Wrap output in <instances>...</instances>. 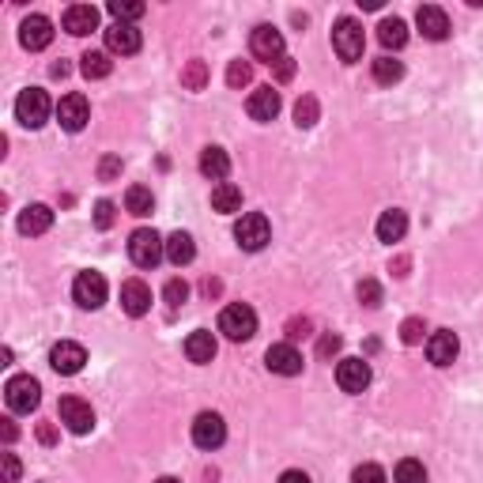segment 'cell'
<instances>
[{"instance_id":"74e56055","label":"cell","mask_w":483,"mask_h":483,"mask_svg":"<svg viewBox=\"0 0 483 483\" xmlns=\"http://www.w3.org/2000/svg\"><path fill=\"white\" fill-rule=\"evenodd\" d=\"M355 295H359L363 306H381V288H378V280H363L359 288H355Z\"/></svg>"},{"instance_id":"4dcf8cb0","label":"cell","mask_w":483,"mask_h":483,"mask_svg":"<svg viewBox=\"0 0 483 483\" xmlns=\"http://www.w3.org/2000/svg\"><path fill=\"white\" fill-rule=\"evenodd\" d=\"M125 208L133 211V216H151L155 208V196L148 186H129V193H125Z\"/></svg>"},{"instance_id":"836d02e7","label":"cell","mask_w":483,"mask_h":483,"mask_svg":"<svg viewBox=\"0 0 483 483\" xmlns=\"http://www.w3.org/2000/svg\"><path fill=\"white\" fill-rule=\"evenodd\" d=\"M110 16H113V23H133L144 16V4H140V0H110Z\"/></svg>"},{"instance_id":"ffe728a7","label":"cell","mask_w":483,"mask_h":483,"mask_svg":"<svg viewBox=\"0 0 483 483\" xmlns=\"http://www.w3.org/2000/svg\"><path fill=\"white\" fill-rule=\"evenodd\" d=\"M65 31L76 34V38L98 31V8L95 4H73L65 12Z\"/></svg>"},{"instance_id":"7c38bea8","label":"cell","mask_w":483,"mask_h":483,"mask_svg":"<svg viewBox=\"0 0 483 483\" xmlns=\"http://www.w3.org/2000/svg\"><path fill=\"white\" fill-rule=\"evenodd\" d=\"M83 363H88V351H83V344H76V340H61V344H53V351H50V366L57 374H80Z\"/></svg>"},{"instance_id":"7bdbcfd3","label":"cell","mask_w":483,"mask_h":483,"mask_svg":"<svg viewBox=\"0 0 483 483\" xmlns=\"http://www.w3.org/2000/svg\"><path fill=\"white\" fill-rule=\"evenodd\" d=\"M0 464H4V483H19V461H16V453H0Z\"/></svg>"},{"instance_id":"d590c367","label":"cell","mask_w":483,"mask_h":483,"mask_svg":"<svg viewBox=\"0 0 483 483\" xmlns=\"http://www.w3.org/2000/svg\"><path fill=\"white\" fill-rule=\"evenodd\" d=\"M249 80H253V65L249 61H231V65H226V88L242 91V88H249Z\"/></svg>"},{"instance_id":"1f68e13d","label":"cell","mask_w":483,"mask_h":483,"mask_svg":"<svg viewBox=\"0 0 483 483\" xmlns=\"http://www.w3.org/2000/svg\"><path fill=\"white\" fill-rule=\"evenodd\" d=\"M181 88L186 91H204L208 88V65L204 61H189L181 68Z\"/></svg>"},{"instance_id":"816d5d0a","label":"cell","mask_w":483,"mask_h":483,"mask_svg":"<svg viewBox=\"0 0 483 483\" xmlns=\"http://www.w3.org/2000/svg\"><path fill=\"white\" fill-rule=\"evenodd\" d=\"M155 483H181V479H174V476H163V479H155Z\"/></svg>"},{"instance_id":"e575fe53","label":"cell","mask_w":483,"mask_h":483,"mask_svg":"<svg viewBox=\"0 0 483 483\" xmlns=\"http://www.w3.org/2000/svg\"><path fill=\"white\" fill-rule=\"evenodd\" d=\"M393 483H427V468H423L419 461H401L393 472Z\"/></svg>"},{"instance_id":"4fadbf2b","label":"cell","mask_w":483,"mask_h":483,"mask_svg":"<svg viewBox=\"0 0 483 483\" xmlns=\"http://www.w3.org/2000/svg\"><path fill=\"white\" fill-rule=\"evenodd\" d=\"M57 121H61V129L68 133H80L83 125L91 121V106L83 95H65L61 103H57Z\"/></svg>"},{"instance_id":"277c9868","label":"cell","mask_w":483,"mask_h":483,"mask_svg":"<svg viewBox=\"0 0 483 483\" xmlns=\"http://www.w3.org/2000/svg\"><path fill=\"white\" fill-rule=\"evenodd\" d=\"M129 257L136 268H155L166 257V242L155 231H148V226H140V231H133V238H129Z\"/></svg>"},{"instance_id":"9a60e30c","label":"cell","mask_w":483,"mask_h":483,"mask_svg":"<svg viewBox=\"0 0 483 483\" xmlns=\"http://www.w3.org/2000/svg\"><path fill=\"white\" fill-rule=\"evenodd\" d=\"M121 310L129 318H144L151 310V288L144 280H125L121 283Z\"/></svg>"},{"instance_id":"5b68a950","label":"cell","mask_w":483,"mask_h":483,"mask_svg":"<svg viewBox=\"0 0 483 483\" xmlns=\"http://www.w3.org/2000/svg\"><path fill=\"white\" fill-rule=\"evenodd\" d=\"M4 401L12 411H19V416H27V411H34L38 401H42V386H38V378L31 374H16V378H8V386H4Z\"/></svg>"},{"instance_id":"d6986e66","label":"cell","mask_w":483,"mask_h":483,"mask_svg":"<svg viewBox=\"0 0 483 483\" xmlns=\"http://www.w3.org/2000/svg\"><path fill=\"white\" fill-rule=\"evenodd\" d=\"M457 351H461L457 333H449V329H438V333L427 340V359H431L434 366H449L453 359H457Z\"/></svg>"},{"instance_id":"7402d4cb","label":"cell","mask_w":483,"mask_h":483,"mask_svg":"<svg viewBox=\"0 0 483 483\" xmlns=\"http://www.w3.org/2000/svg\"><path fill=\"white\" fill-rule=\"evenodd\" d=\"M246 110H249L253 121H272L276 113H280V91L276 88H257V91L249 95Z\"/></svg>"},{"instance_id":"f907efd6","label":"cell","mask_w":483,"mask_h":483,"mask_svg":"<svg viewBox=\"0 0 483 483\" xmlns=\"http://www.w3.org/2000/svg\"><path fill=\"white\" fill-rule=\"evenodd\" d=\"M201 291H204L208 298H216V295L223 291V283H219V280H204V283H201Z\"/></svg>"},{"instance_id":"44dd1931","label":"cell","mask_w":483,"mask_h":483,"mask_svg":"<svg viewBox=\"0 0 483 483\" xmlns=\"http://www.w3.org/2000/svg\"><path fill=\"white\" fill-rule=\"evenodd\" d=\"M50 226H53V208H46V204H27V208L19 211V234L34 238V234H46Z\"/></svg>"},{"instance_id":"5bb4252c","label":"cell","mask_w":483,"mask_h":483,"mask_svg":"<svg viewBox=\"0 0 483 483\" xmlns=\"http://www.w3.org/2000/svg\"><path fill=\"white\" fill-rule=\"evenodd\" d=\"M336 386L344 393H363L366 386H371V363H366V359H340Z\"/></svg>"},{"instance_id":"ba28073f","label":"cell","mask_w":483,"mask_h":483,"mask_svg":"<svg viewBox=\"0 0 483 483\" xmlns=\"http://www.w3.org/2000/svg\"><path fill=\"white\" fill-rule=\"evenodd\" d=\"M193 442L201 449H219L226 442V423L219 411H201V416L193 419Z\"/></svg>"},{"instance_id":"f546056e","label":"cell","mask_w":483,"mask_h":483,"mask_svg":"<svg viewBox=\"0 0 483 483\" xmlns=\"http://www.w3.org/2000/svg\"><path fill=\"white\" fill-rule=\"evenodd\" d=\"M374 80L381 83V88H393V83L404 80V65L393 61V57H378V61H374Z\"/></svg>"},{"instance_id":"52a82bcc","label":"cell","mask_w":483,"mask_h":483,"mask_svg":"<svg viewBox=\"0 0 483 483\" xmlns=\"http://www.w3.org/2000/svg\"><path fill=\"white\" fill-rule=\"evenodd\" d=\"M249 53L257 57V61H264V65H276V61H283V34L276 31V27H268V23H261V27H253V34H249Z\"/></svg>"},{"instance_id":"7a4b0ae2","label":"cell","mask_w":483,"mask_h":483,"mask_svg":"<svg viewBox=\"0 0 483 483\" xmlns=\"http://www.w3.org/2000/svg\"><path fill=\"white\" fill-rule=\"evenodd\" d=\"M16 121L23 129H42L50 121V95L42 88H27L16 98Z\"/></svg>"},{"instance_id":"484cf974","label":"cell","mask_w":483,"mask_h":483,"mask_svg":"<svg viewBox=\"0 0 483 483\" xmlns=\"http://www.w3.org/2000/svg\"><path fill=\"white\" fill-rule=\"evenodd\" d=\"M201 174L211 178V181H223L226 174H231V159H226L223 148H204L201 151Z\"/></svg>"},{"instance_id":"8fae6325","label":"cell","mask_w":483,"mask_h":483,"mask_svg":"<svg viewBox=\"0 0 483 483\" xmlns=\"http://www.w3.org/2000/svg\"><path fill=\"white\" fill-rule=\"evenodd\" d=\"M264 366L272 374L295 378V374H303V351H298L295 344H272L264 351Z\"/></svg>"},{"instance_id":"603a6c76","label":"cell","mask_w":483,"mask_h":483,"mask_svg":"<svg viewBox=\"0 0 483 483\" xmlns=\"http://www.w3.org/2000/svg\"><path fill=\"white\" fill-rule=\"evenodd\" d=\"M186 355H189V363H196V366L211 363V359H216V336H211L208 329L189 333L186 336Z\"/></svg>"},{"instance_id":"c3c4849f","label":"cell","mask_w":483,"mask_h":483,"mask_svg":"<svg viewBox=\"0 0 483 483\" xmlns=\"http://www.w3.org/2000/svg\"><path fill=\"white\" fill-rule=\"evenodd\" d=\"M38 442H46V446H53V442H57L53 423H38Z\"/></svg>"},{"instance_id":"4316f807","label":"cell","mask_w":483,"mask_h":483,"mask_svg":"<svg viewBox=\"0 0 483 483\" xmlns=\"http://www.w3.org/2000/svg\"><path fill=\"white\" fill-rule=\"evenodd\" d=\"M80 68H83V76H88V80H106L113 73V61H110V53H103V50H88L80 57Z\"/></svg>"},{"instance_id":"ab89813d","label":"cell","mask_w":483,"mask_h":483,"mask_svg":"<svg viewBox=\"0 0 483 483\" xmlns=\"http://www.w3.org/2000/svg\"><path fill=\"white\" fill-rule=\"evenodd\" d=\"M351 483H386V472L378 464H359L351 472Z\"/></svg>"},{"instance_id":"bcb514c9","label":"cell","mask_w":483,"mask_h":483,"mask_svg":"<svg viewBox=\"0 0 483 483\" xmlns=\"http://www.w3.org/2000/svg\"><path fill=\"white\" fill-rule=\"evenodd\" d=\"M118 174H121V159H118V155H106L103 166H98V178H103V181H113Z\"/></svg>"},{"instance_id":"8d00e7d4","label":"cell","mask_w":483,"mask_h":483,"mask_svg":"<svg viewBox=\"0 0 483 483\" xmlns=\"http://www.w3.org/2000/svg\"><path fill=\"white\" fill-rule=\"evenodd\" d=\"M163 298H166V306L170 310H178V306H186V298H189V283L186 280H166V288H163Z\"/></svg>"},{"instance_id":"30bf717a","label":"cell","mask_w":483,"mask_h":483,"mask_svg":"<svg viewBox=\"0 0 483 483\" xmlns=\"http://www.w3.org/2000/svg\"><path fill=\"white\" fill-rule=\"evenodd\" d=\"M57 411H61V423L73 434H88L95 427V411L88 401H80V396H61V404H57Z\"/></svg>"},{"instance_id":"9c48e42d","label":"cell","mask_w":483,"mask_h":483,"mask_svg":"<svg viewBox=\"0 0 483 483\" xmlns=\"http://www.w3.org/2000/svg\"><path fill=\"white\" fill-rule=\"evenodd\" d=\"M73 298H76V306L83 310H98L106 303V276L103 272H80L76 283H73Z\"/></svg>"},{"instance_id":"f6af8a7d","label":"cell","mask_w":483,"mask_h":483,"mask_svg":"<svg viewBox=\"0 0 483 483\" xmlns=\"http://www.w3.org/2000/svg\"><path fill=\"white\" fill-rule=\"evenodd\" d=\"M272 76H276V83H291L295 80V61H291V57H283V61L272 65Z\"/></svg>"},{"instance_id":"b9f144b4","label":"cell","mask_w":483,"mask_h":483,"mask_svg":"<svg viewBox=\"0 0 483 483\" xmlns=\"http://www.w3.org/2000/svg\"><path fill=\"white\" fill-rule=\"evenodd\" d=\"M113 219H118L113 204H110V201H98V204H95V226H98V231H110Z\"/></svg>"},{"instance_id":"60d3db41","label":"cell","mask_w":483,"mask_h":483,"mask_svg":"<svg viewBox=\"0 0 483 483\" xmlns=\"http://www.w3.org/2000/svg\"><path fill=\"white\" fill-rule=\"evenodd\" d=\"M310 333H314V321H310V318H291L288 321V344H295V340H306Z\"/></svg>"},{"instance_id":"6da1fadb","label":"cell","mask_w":483,"mask_h":483,"mask_svg":"<svg viewBox=\"0 0 483 483\" xmlns=\"http://www.w3.org/2000/svg\"><path fill=\"white\" fill-rule=\"evenodd\" d=\"M219 333H223L226 340H234V344H242V340H253V333H257V314H253V306H246V303L223 306Z\"/></svg>"},{"instance_id":"f1b7e54d","label":"cell","mask_w":483,"mask_h":483,"mask_svg":"<svg viewBox=\"0 0 483 483\" xmlns=\"http://www.w3.org/2000/svg\"><path fill=\"white\" fill-rule=\"evenodd\" d=\"M211 208L216 211H238L242 208V189L231 186V181H219V186L211 189Z\"/></svg>"},{"instance_id":"3957f363","label":"cell","mask_w":483,"mask_h":483,"mask_svg":"<svg viewBox=\"0 0 483 483\" xmlns=\"http://www.w3.org/2000/svg\"><path fill=\"white\" fill-rule=\"evenodd\" d=\"M363 46H366L363 27L355 23L351 16L336 19V27H333V50L340 53V61H344V65H355V61L363 57Z\"/></svg>"},{"instance_id":"ac0fdd59","label":"cell","mask_w":483,"mask_h":483,"mask_svg":"<svg viewBox=\"0 0 483 483\" xmlns=\"http://www.w3.org/2000/svg\"><path fill=\"white\" fill-rule=\"evenodd\" d=\"M106 50L110 53H121V57H129L140 50V31L133 23H110L106 27Z\"/></svg>"},{"instance_id":"f35d334b","label":"cell","mask_w":483,"mask_h":483,"mask_svg":"<svg viewBox=\"0 0 483 483\" xmlns=\"http://www.w3.org/2000/svg\"><path fill=\"white\" fill-rule=\"evenodd\" d=\"M423 333H427V325H423V318H408V321L401 325V340H404V344H419Z\"/></svg>"},{"instance_id":"e0dca14e","label":"cell","mask_w":483,"mask_h":483,"mask_svg":"<svg viewBox=\"0 0 483 483\" xmlns=\"http://www.w3.org/2000/svg\"><path fill=\"white\" fill-rule=\"evenodd\" d=\"M416 23H419V31H423V38H431V42H442L446 34H449V16L438 4H423L419 12H416Z\"/></svg>"},{"instance_id":"83f0119b","label":"cell","mask_w":483,"mask_h":483,"mask_svg":"<svg viewBox=\"0 0 483 483\" xmlns=\"http://www.w3.org/2000/svg\"><path fill=\"white\" fill-rule=\"evenodd\" d=\"M378 42H381V46H386V50H401L404 46V42H408V23L404 19H381L378 23Z\"/></svg>"},{"instance_id":"d4e9b609","label":"cell","mask_w":483,"mask_h":483,"mask_svg":"<svg viewBox=\"0 0 483 483\" xmlns=\"http://www.w3.org/2000/svg\"><path fill=\"white\" fill-rule=\"evenodd\" d=\"M404 231H408V216L401 208H389V211H381V219H378V238L381 242H401L404 238Z\"/></svg>"},{"instance_id":"8992f818","label":"cell","mask_w":483,"mask_h":483,"mask_svg":"<svg viewBox=\"0 0 483 483\" xmlns=\"http://www.w3.org/2000/svg\"><path fill=\"white\" fill-rule=\"evenodd\" d=\"M234 238H238L242 249L257 253V249L268 246V238H272V226H268V219L261 216V211H246V216L234 223Z\"/></svg>"},{"instance_id":"cb8c5ba5","label":"cell","mask_w":483,"mask_h":483,"mask_svg":"<svg viewBox=\"0 0 483 483\" xmlns=\"http://www.w3.org/2000/svg\"><path fill=\"white\" fill-rule=\"evenodd\" d=\"M196 257V246H193V234L186 231H174L166 238V261L170 264H178V268H186L189 261Z\"/></svg>"},{"instance_id":"ee69618b","label":"cell","mask_w":483,"mask_h":483,"mask_svg":"<svg viewBox=\"0 0 483 483\" xmlns=\"http://www.w3.org/2000/svg\"><path fill=\"white\" fill-rule=\"evenodd\" d=\"M340 344H344V340H340L336 333H325L321 344H318V355H321V359H333V355L340 351Z\"/></svg>"},{"instance_id":"d6a6232c","label":"cell","mask_w":483,"mask_h":483,"mask_svg":"<svg viewBox=\"0 0 483 483\" xmlns=\"http://www.w3.org/2000/svg\"><path fill=\"white\" fill-rule=\"evenodd\" d=\"M318 98L314 95H303V98H298V103H295V125H298V129H310V125H318Z\"/></svg>"},{"instance_id":"681fc988","label":"cell","mask_w":483,"mask_h":483,"mask_svg":"<svg viewBox=\"0 0 483 483\" xmlns=\"http://www.w3.org/2000/svg\"><path fill=\"white\" fill-rule=\"evenodd\" d=\"M0 434H4V442L12 446V442H16V434H19V431H16V423H12V419H0Z\"/></svg>"},{"instance_id":"7dc6e473","label":"cell","mask_w":483,"mask_h":483,"mask_svg":"<svg viewBox=\"0 0 483 483\" xmlns=\"http://www.w3.org/2000/svg\"><path fill=\"white\" fill-rule=\"evenodd\" d=\"M280 483H310V476L303 472V468H288V472L280 476Z\"/></svg>"},{"instance_id":"2e32d148","label":"cell","mask_w":483,"mask_h":483,"mask_svg":"<svg viewBox=\"0 0 483 483\" xmlns=\"http://www.w3.org/2000/svg\"><path fill=\"white\" fill-rule=\"evenodd\" d=\"M19 42H23V50H31V53L46 50L53 42V23L46 16H27L19 27Z\"/></svg>"}]
</instances>
